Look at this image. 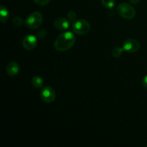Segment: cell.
Segmentation results:
<instances>
[{
  "label": "cell",
  "instance_id": "1",
  "mask_svg": "<svg viewBox=\"0 0 147 147\" xmlns=\"http://www.w3.org/2000/svg\"><path fill=\"white\" fill-rule=\"evenodd\" d=\"M76 42V36L71 32H65L56 39L54 47L56 50L64 52L71 49Z\"/></svg>",
  "mask_w": 147,
  "mask_h": 147
},
{
  "label": "cell",
  "instance_id": "2",
  "mask_svg": "<svg viewBox=\"0 0 147 147\" xmlns=\"http://www.w3.org/2000/svg\"><path fill=\"white\" fill-rule=\"evenodd\" d=\"M43 21L42 14L39 11H34L29 15L25 21V24L28 28L35 30L40 27Z\"/></svg>",
  "mask_w": 147,
  "mask_h": 147
},
{
  "label": "cell",
  "instance_id": "3",
  "mask_svg": "<svg viewBox=\"0 0 147 147\" xmlns=\"http://www.w3.org/2000/svg\"><path fill=\"white\" fill-rule=\"evenodd\" d=\"M118 13L121 17L127 20H132L136 16V10L131 4L122 3L118 7Z\"/></svg>",
  "mask_w": 147,
  "mask_h": 147
},
{
  "label": "cell",
  "instance_id": "4",
  "mask_svg": "<svg viewBox=\"0 0 147 147\" xmlns=\"http://www.w3.org/2000/svg\"><path fill=\"white\" fill-rule=\"evenodd\" d=\"M73 30L76 34L83 35L89 32L90 30V25L86 20H78L73 23Z\"/></svg>",
  "mask_w": 147,
  "mask_h": 147
},
{
  "label": "cell",
  "instance_id": "5",
  "mask_svg": "<svg viewBox=\"0 0 147 147\" xmlns=\"http://www.w3.org/2000/svg\"><path fill=\"white\" fill-rule=\"evenodd\" d=\"M40 97L45 103H53L56 98L55 90L50 86L44 87L40 91Z\"/></svg>",
  "mask_w": 147,
  "mask_h": 147
},
{
  "label": "cell",
  "instance_id": "6",
  "mask_svg": "<svg viewBox=\"0 0 147 147\" xmlns=\"http://www.w3.org/2000/svg\"><path fill=\"white\" fill-rule=\"evenodd\" d=\"M123 48L130 53H136L140 49V43L135 39H128L123 43Z\"/></svg>",
  "mask_w": 147,
  "mask_h": 147
},
{
  "label": "cell",
  "instance_id": "7",
  "mask_svg": "<svg viewBox=\"0 0 147 147\" xmlns=\"http://www.w3.org/2000/svg\"><path fill=\"white\" fill-rule=\"evenodd\" d=\"M37 39L34 35H27L23 39L22 46L25 50H32L37 47Z\"/></svg>",
  "mask_w": 147,
  "mask_h": 147
},
{
  "label": "cell",
  "instance_id": "8",
  "mask_svg": "<svg viewBox=\"0 0 147 147\" xmlns=\"http://www.w3.org/2000/svg\"><path fill=\"white\" fill-rule=\"evenodd\" d=\"M20 65L16 62H11L7 65V67H6V72H7V75L9 76H14L18 74L20 72Z\"/></svg>",
  "mask_w": 147,
  "mask_h": 147
},
{
  "label": "cell",
  "instance_id": "9",
  "mask_svg": "<svg viewBox=\"0 0 147 147\" xmlns=\"http://www.w3.org/2000/svg\"><path fill=\"white\" fill-rule=\"evenodd\" d=\"M54 25L56 29L59 30H65L70 27V23L64 17H60L54 22Z\"/></svg>",
  "mask_w": 147,
  "mask_h": 147
},
{
  "label": "cell",
  "instance_id": "10",
  "mask_svg": "<svg viewBox=\"0 0 147 147\" xmlns=\"http://www.w3.org/2000/svg\"><path fill=\"white\" fill-rule=\"evenodd\" d=\"M9 17V13L7 9L4 7V6L1 5V7H0V19H1V22H5L8 20Z\"/></svg>",
  "mask_w": 147,
  "mask_h": 147
},
{
  "label": "cell",
  "instance_id": "11",
  "mask_svg": "<svg viewBox=\"0 0 147 147\" xmlns=\"http://www.w3.org/2000/svg\"><path fill=\"white\" fill-rule=\"evenodd\" d=\"M32 84L36 88H40L43 86L44 81H43L42 78L40 76H34L32 79Z\"/></svg>",
  "mask_w": 147,
  "mask_h": 147
},
{
  "label": "cell",
  "instance_id": "12",
  "mask_svg": "<svg viewBox=\"0 0 147 147\" xmlns=\"http://www.w3.org/2000/svg\"><path fill=\"white\" fill-rule=\"evenodd\" d=\"M123 47H116L115 48L113 49L112 50V55L113 57H119L122 55L123 52Z\"/></svg>",
  "mask_w": 147,
  "mask_h": 147
},
{
  "label": "cell",
  "instance_id": "13",
  "mask_svg": "<svg viewBox=\"0 0 147 147\" xmlns=\"http://www.w3.org/2000/svg\"><path fill=\"white\" fill-rule=\"evenodd\" d=\"M101 4L103 7L108 9L113 8L115 6V0H101Z\"/></svg>",
  "mask_w": 147,
  "mask_h": 147
},
{
  "label": "cell",
  "instance_id": "14",
  "mask_svg": "<svg viewBox=\"0 0 147 147\" xmlns=\"http://www.w3.org/2000/svg\"><path fill=\"white\" fill-rule=\"evenodd\" d=\"M12 23L14 26H16V27H19V26H21L22 24L23 20L20 17H15L13 18Z\"/></svg>",
  "mask_w": 147,
  "mask_h": 147
},
{
  "label": "cell",
  "instance_id": "15",
  "mask_svg": "<svg viewBox=\"0 0 147 147\" xmlns=\"http://www.w3.org/2000/svg\"><path fill=\"white\" fill-rule=\"evenodd\" d=\"M34 2H35L36 4H38V5L44 6L48 4L50 1V0H34Z\"/></svg>",
  "mask_w": 147,
  "mask_h": 147
},
{
  "label": "cell",
  "instance_id": "16",
  "mask_svg": "<svg viewBox=\"0 0 147 147\" xmlns=\"http://www.w3.org/2000/svg\"><path fill=\"white\" fill-rule=\"evenodd\" d=\"M67 16L71 21H75L76 20V13L74 11H70Z\"/></svg>",
  "mask_w": 147,
  "mask_h": 147
},
{
  "label": "cell",
  "instance_id": "17",
  "mask_svg": "<svg viewBox=\"0 0 147 147\" xmlns=\"http://www.w3.org/2000/svg\"><path fill=\"white\" fill-rule=\"evenodd\" d=\"M46 32H47L45 30H39L37 33V37H38L39 38H43V37H45V36L46 35Z\"/></svg>",
  "mask_w": 147,
  "mask_h": 147
},
{
  "label": "cell",
  "instance_id": "18",
  "mask_svg": "<svg viewBox=\"0 0 147 147\" xmlns=\"http://www.w3.org/2000/svg\"><path fill=\"white\" fill-rule=\"evenodd\" d=\"M142 86H143L144 87L147 88V75H146V76H145L143 78V79H142Z\"/></svg>",
  "mask_w": 147,
  "mask_h": 147
},
{
  "label": "cell",
  "instance_id": "19",
  "mask_svg": "<svg viewBox=\"0 0 147 147\" xmlns=\"http://www.w3.org/2000/svg\"><path fill=\"white\" fill-rule=\"evenodd\" d=\"M141 0H129V1H130L131 3H132V4H138L139 2H140Z\"/></svg>",
  "mask_w": 147,
  "mask_h": 147
},
{
  "label": "cell",
  "instance_id": "20",
  "mask_svg": "<svg viewBox=\"0 0 147 147\" xmlns=\"http://www.w3.org/2000/svg\"><path fill=\"white\" fill-rule=\"evenodd\" d=\"M146 146H147V145H146Z\"/></svg>",
  "mask_w": 147,
  "mask_h": 147
}]
</instances>
